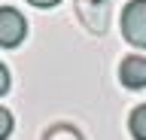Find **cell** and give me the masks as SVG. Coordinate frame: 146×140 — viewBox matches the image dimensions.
<instances>
[{
  "mask_svg": "<svg viewBox=\"0 0 146 140\" xmlns=\"http://www.w3.org/2000/svg\"><path fill=\"white\" fill-rule=\"evenodd\" d=\"M6 92H9V70L0 64V94H6Z\"/></svg>",
  "mask_w": 146,
  "mask_h": 140,
  "instance_id": "ba28073f",
  "label": "cell"
},
{
  "mask_svg": "<svg viewBox=\"0 0 146 140\" xmlns=\"http://www.w3.org/2000/svg\"><path fill=\"white\" fill-rule=\"evenodd\" d=\"M43 140H82V134L73 125H52V128L43 134Z\"/></svg>",
  "mask_w": 146,
  "mask_h": 140,
  "instance_id": "8992f818",
  "label": "cell"
},
{
  "mask_svg": "<svg viewBox=\"0 0 146 140\" xmlns=\"http://www.w3.org/2000/svg\"><path fill=\"white\" fill-rule=\"evenodd\" d=\"M12 134V113L6 107H0V140H6Z\"/></svg>",
  "mask_w": 146,
  "mask_h": 140,
  "instance_id": "52a82bcc",
  "label": "cell"
},
{
  "mask_svg": "<svg viewBox=\"0 0 146 140\" xmlns=\"http://www.w3.org/2000/svg\"><path fill=\"white\" fill-rule=\"evenodd\" d=\"M73 6H76V15L79 21L85 25L88 34H104L110 25V0H73Z\"/></svg>",
  "mask_w": 146,
  "mask_h": 140,
  "instance_id": "7a4b0ae2",
  "label": "cell"
},
{
  "mask_svg": "<svg viewBox=\"0 0 146 140\" xmlns=\"http://www.w3.org/2000/svg\"><path fill=\"white\" fill-rule=\"evenodd\" d=\"M119 79L125 88H143L146 85V58L143 55H128L119 64Z\"/></svg>",
  "mask_w": 146,
  "mask_h": 140,
  "instance_id": "277c9868",
  "label": "cell"
},
{
  "mask_svg": "<svg viewBox=\"0 0 146 140\" xmlns=\"http://www.w3.org/2000/svg\"><path fill=\"white\" fill-rule=\"evenodd\" d=\"M122 34L131 46L146 49V0H131L122 9Z\"/></svg>",
  "mask_w": 146,
  "mask_h": 140,
  "instance_id": "6da1fadb",
  "label": "cell"
},
{
  "mask_svg": "<svg viewBox=\"0 0 146 140\" xmlns=\"http://www.w3.org/2000/svg\"><path fill=\"white\" fill-rule=\"evenodd\" d=\"M128 128H131V137L134 140H146V104H140V107L131 110Z\"/></svg>",
  "mask_w": 146,
  "mask_h": 140,
  "instance_id": "5b68a950",
  "label": "cell"
},
{
  "mask_svg": "<svg viewBox=\"0 0 146 140\" xmlns=\"http://www.w3.org/2000/svg\"><path fill=\"white\" fill-rule=\"evenodd\" d=\"M27 34V21L25 15L12 6H0V46L3 49H15Z\"/></svg>",
  "mask_w": 146,
  "mask_h": 140,
  "instance_id": "3957f363",
  "label": "cell"
},
{
  "mask_svg": "<svg viewBox=\"0 0 146 140\" xmlns=\"http://www.w3.org/2000/svg\"><path fill=\"white\" fill-rule=\"evenodd\" d=\"M27 3H34V6H40V9H49V6H58L61 0H27Z\"/></svg>",
  "mask_w": 146,
  "mask_h": 140,
  "instance_id": "9c48e42d",
  "label": "cell"
}]
</instances>
